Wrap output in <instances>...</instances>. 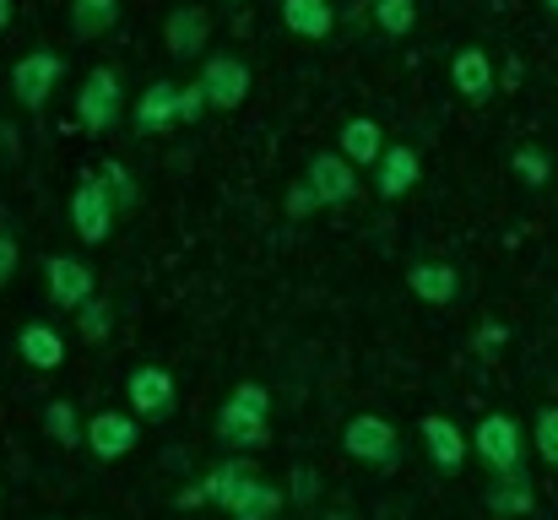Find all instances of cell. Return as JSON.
<instances>
[{"instance_id":"obj_1","label":"cell","mask_w":558,"mask_h":520,"mask_svg":"<svg viewBox=\"0 0 558 520\" xmlns=\"http://www.w3.org/2000/svg\"><path fill=\"white\" fill-rule=\"evenodd\" d=\"M125 120V76L114 65H93L76 87V125L87 136H109Z\"/></svg>"},{"instance_id":"obj_2","label":"cell","mask_w":558,"mask_h":520,"mask_svg":"<svg viewBox=\"0 0 558 520\" xmlns=\"http://www.w3.org/2000/svg\"><path fill=\"white\" fill-rule=\"evenodd\" d=\"M342 450H348L359 467L396 472V467H401V428H396L385 412H353V418L342 423Z\"/></svg>"},{"instance_id":"obj_3","label":"cell","mask_w":558,"mask_h":520,"mask_svg":"<svg viewBox=\"0 0 558 520\" xmlns=\"http://www.w3.org/2000/svg\"><path fill=\"white\" fill-rule=\"evenodd\" d=\"M60 82H65V55L54 49H27L11 60V104L22 114H44Z\"/></svg>"},{"instance_id":"obj_4","label":"cell","mask_w":558,"mask_h":520,"mask_svg":"<svg viewBox=\"0 0 558 520\" xmlns=\"http://www.w3.org/2000/svg\"><path fill=\"white\" fill-rule=\"evenodd\" d=\"M195 82H201V93H206V104H211L217 114H233V109H244V104H250L255 71H250V60H244V55H233V49H211V55H201Z\"/></svg>"},{"instance_id":"obj_5","label":"cell","mask_w":558,"mask_h":520,"mask_svg":"<svg viewBox=\"0 0 558 520\" xmlns=\"http://www.w3.org/2000/svg\"><path fill=\"white\" fill-rule=\"evenodd\" d=\"M472 456L499 477V472H521L526 467V428L515 412H483L472 428Z\"/></svg>"},{"instance_id":"obj_6","label":"cell","mask_w":558,"mask_h":520,"mask_svg":"<svg viewBox=\"0 0 558 520\" xmlns=\"http://www.w3.org/2000/svg\"><path fill=\"white\" fill-rule=\"evenodd\" d=\"M65 211H71V233L82 239V244H109L114 239V228H120V206H114V195H109V184L98 179V173H87V179H76V190H71V201H65Z\"/></svg>"},{"instance_id":"obj_7","label":"cell","mask_w":558,"mask_h":520,"mask_svg":"<svg viewBox=\"0 0 558 520\" xmlns=\"http://www.w3.org/2000/svg\"><path fill=\"white\" fill-rule=\"evenodd\" d=\"M125 407L142 418V423H169L180 412V379L174 368L163 363H136L125 374Z\"/></svg>"},{"instance_id":"obj_8","label":"cell","mask_w":558,"mask_h":520,"mask_svg":"<svg viewBox=\"0 0 558 520\" xmlns=\"http://www.w3.org/2000/svg\"><path fill=\"white\" fill-rule=\"evenodd\" d=\"M142 418L131 412V407H98L93 418H87V456L93 461H104V467H114V461H125L136 445H142Z\"/></svg>"},{"instance_id":"obj_9","label":"cell","mask_w":558,"mask_h":520,"mask_svg":"<svg viewBox=\"0 0 558 520\" xmlns=\"http://www.w3.org/2000/svg\"><path fill=\"white\" fill-rule=\"evenodd\" d=\"M44 293L54 310L76 315L93 293H98V271L82 255H44Z\"/></svg>"},{"instance_id":"obj_10","label":"cell","mask_w":558,"mask_h":520,"mask_svg":"<svg viewBox=\"0 0 558 520\" xmlns=\"http://www.w3.org/2000/svg\"><path fill=\"white\" fill-rule=\"evenodd\" d=\"M417 439H423V450H428V467L445 472V477H456V472L472 461V428H461V423L445 418V412H423Z\"/></svg>"},{"instance_id":"obj_11","label":"cell","mask_w":558,"mask_h":520,"mask_svg":"<svg viewBox=\"0 0 558 520\" xmlns=\"http://www.w3.org/2000/svg\"><path fill=\"white\" fill-rule=\"evenodd\" d=\"M211 439L222 450H239V456H260L271 445V418L266 412H250L239 401H222L217 418H211Z\"/></svg>"},{"instance_id":"obj_12","label":"cell","mask_w":558,"mask_h":520,"mask_svg":"<svg viewBox=\"0 0 558 520\" xmlns=\"http://www.w3.org/2000/svg\"><path fill=\"white\" fill-rule=\"evenodd\" d=\"M450 87H456L472 109H483V104L499 93V65H494V55H488L483 44H461V49L450 55Z\"/></svg>"},{"instance_id":"obj_13","label":"cell","mask_w":558,"mask_h":520,"mask_svg":"<svg viewBox=\"0 0 558 520\" xmlns=\"http://www.w3.org/2000/svg\"><path fill=\"white\" fill-rule=\"evenodd\" d=\"M461 288H466V277H461L450 261L417 255V261L407 266V293H412L417 304H428V310H450V304H461Z\"/></svg>"},{"instance_id":"obj_14","label":"cell","mask_w":558,"mask_h":520,"mask_svg":"<svg viewBox=\"0 0 558 520\" xmlns=\"http://www.w3.org/2000/svg\"><path fill=\"white\" fill-rule=\"evenodd\" d=\"M206 44H211V11L195 5V0H180L163 16V49H169V60H201Z\"/></svg>"},{"instance_id":"obj_15","label":"cell","mask_w":558,"mask_h":520,"mask_svg":"<svg viewBox=\"0 0 558 520\" xmlns=\"http://www.w3.org/2000/svg\"><path fill=\"white\" fill-rule=\"evenodd\" d=\"M180 125V82L174 76H158L142 87L136 109H131V131L136 136H169Z\"/></svg>"},{"instance_id":"obj_16","label":"cell","mask_w":558,"mask_h":520,"mask_svg":"<svg viewBox=\"0 0 558 520\" xmlns=\"http://www.w3.org/2000/svg\"><path fill=\"white\" fill-rule=\"evenodd\" d=\"M304 184L315 190L320 206H348V201L359 195V164H348L337 147H331V153H315V158L304 164Z\"/></svg>"},{"instance_id":"obj_17","label":"cell","mask_w":558,"mask_h":520,"mask_svg":"<svg viewBox=\"0 0 558 520\" xmlns=\"http://www.w3.org/2000/svg\"><path fill=\"white\" fill-rule=\"evenodd\" d=\"M369 173H374V195H379V201H401V195H412V190H417V179H423V158H417V147H412V142H390Z\"/></svg>"},{"instance_id":"obj_18","label":"cell","mask_w":558,"mask_h":520,"mask_svg":"<svg viewBox=\"0 0 558 520\" xmlns=\"http://www.w3.org/2000/svg\"><path fill=\"white\" fill-rule=\"evenodd\" d=\"M483 510L494 520H526L537 516V488H532V472H499L488 488H483Z\"/></svg>"},{"instance_id":"obj_19","label":"cell","mask_w":558,"mask_h":520,"mask_svg":"<svg viewBox=\"0 0 558 520\" xmlns=\"http://www.w3.org/2000/svg\"><path fill=\"white\" fill-rule=\"evenodd\" d=\"M11 347H16V358L27 363V368H38V374H54V368H65V337L49 326V321H22L16 326V337H11Z\"/></svg>"},{"instance_id":"obj_20","label":"cell","mask_w":558,"mask_h":520,"mask_svg":"<svg viewBox=\"0 0 558 520\" xmlns=\"http://www.w3.org/2000/svg\"><path fill=\"white\" fill-rule=\"evenodd\" d=\"M277 16L299 44H326L337 33V0H277Z\"/></svg>"},{"instance_id":"obj_21","label":"cell","mask_w":558,"mask_h":520,"mask_svg":"<svg viewBox=\"0 0 558 520\" xmlns=\"http://www.w3.org/2000/svg\"><path fill=\"white\" fill-rule=\"evenodd\" d=\"M255 472H260V467H255V456L228 450V456H222L217 467H206L195 483H201V494H206V505H211V510H228V505H233V494H239Z\"/></svg>"},{"instance_id":"obj_22","label":"cell","mask_w":558,"mask_h":520,"mask_svg":"<svg viewBox=\"0 0 558 520\" xmlns=\"http://www.w3.org/2000/svg\"><path fill=\"white\" fill-rule=\"evenodd\" d=\"M385 147H390V142H385L379 120H369V114H353V120H342V131H337V153H342L348 164H359V169H374Z\"/></svg>"},{"instance_id":"obj_23","label":"cell","mask_w":558,"mask_h":520,"mask_svg":"<svg viewBox=\"0 0 558 520\" xmlns=\"http://www.w3.org/2000/svg\"><path fill=\"white\" fill-rule=\"evenodd\" d=\"M282 510H288V494L255 472V477H250V483L233 494V505H228L222 516H228V520H277Z\"/></svg>"},{"instance_id":"obj_24","label":"cell","mask_w":558,"mask_h":520,"mask_svg":"<svg viewBox=\"0 0 558 520\" xmlns=\"http://www.w3.org/2000/svg\"><path fill=\"white\" fill-rule=\"evenodd\" d=\"M44 439L54 445V450H76V445H87V418L76 412V401H65V396H54L49 407H44Z\"/></svg>"},{"instance_id":"obj_25","label":"cell","mask_w":558,"mask_h":520,"mask_svg":"<svg viewBox=\"0 0 558 520\" xmlns=\"http://www.w3.org/2000/svg\"><path fill=\"white\" fill-rule=\"evenodd\" d=\"M120 0H65V16H71V33L76 38H109L114 27H120Z\"/></svg>"},{"instance_id":"obj_26","label":"cell","mask_w":558,"mask_h":520,"mask_svg":"<svg viewBox=\"0 0 558 520\" xmlns=\"http://www.w3.org/2000/svg\"><path fill=\"white\" fill-rule=\"evenodd\" d=\"M114 321H120V315H114V304H109L104 293H93V299L76 310V337H82L87 347H104L109 337H114Z\"/></svg>"},{"instance_id":"obj_27","label":"cell","mask_w":558,"mask_h":520,"mask_svg":"<svg viewBox=\"0 0 558 520\" xmlns=\"http://www.w3.org/2000/svg\"><path fill=\"white\" fill-rule=\"evenodd\" d=\"M510 173H515L526 190H548V184H554V153L537 147V142H526V147L510 153Z\"/></svg>"},{"instance_id":"obj_28","label":"cell","mask_w":558,"mask_h":520,"mask_svg":"<svg viewBox=\"0 0 558 520\" xmlns=\"http://www.w3.org/2000/svg\"><path fill=\"white\" fill-rule=\"evenodd\" d=\"M379 38H412L417 33V0H369Z\"/></svg>"},{"instance_id":"obj_29","label":"cell","mask_w":558,"mask_h":520,"mask_svg":"<svg viewBox=\"0 0 558 520\" xmlns=\"http://www.w3.org/2000/svg\"><path fill=\"white\" fill-rule=\"evenodd\" d=\"M98 179L109 184V195H114V206H120V217H131L136 206H142V179L125 169L120 158H109V164H98Z\"/></svg>"},{"instance_id":"obj_30","label":"cell","mask_w":558,"mask_h":520,"mask_svg":"<svg viewBox=\"0 0 558 520\" xmlns=\"http://www.w3.org/2000/svg\"><path fill=\"white\" fill-rule=\"evenodd\" d=\"M532 450L543 456V467H554L558 472V407H537V418H532Z\"/></svg>"},{"instance_id":"obj_31","label":"cell","mask_w":558,"mask_h":520,"mask_svg":"<svg viewBox=\"0 0 558 520\" xmlns=\"http://www.w3.org/2000/svg\"><path fill=\"white\" fill-rule=\"evenodd\" d=\"M288 488H293V505H299V510H315L320 494H326V488H320V472H310V467H293V472H288Z\"/></svg>"},{"instance_id":"obj_32","label":"cell","mask_w":558,"mask_h":520,"mask_svg":"<svg viewBox=\"0 0 558 520\" xmlns=\"http://www.w3.org/2000/svg\"><path fill=\"white\" fill-rule=\"evenodd\" d=\"M282 211H288L293 222H304V217H315V211H320V201H315V190L304 184V173L288 184V195H282Z\"/></svg>"},{"instance_id":"obj_33","label":"cell","mask_w":558,"mask_h":520,"mask_svg":"<svg viewBox=\"0 0 558 520\" xmlns=\"http://www.w3.org/2000/svg\"><path fill=\"white\" fill-rule=\"evenodd\" d=\"M228 401H239V407H250V412H266V418H271V385H260V379H239V385L228 390Z\"/></svg>"},{"instance_id":"obj_34","label":"cell","mask_w":558,"mask_h":520,"mask_svg":"<svg viewBox=\"0 0 558 520\" xmlns=\"http://www.w3.org/2000/svg\"><path fill=\"white\" fill-rule=\"evenodd\" d=\"M206 109H211V104H206V93H201V82H185V87H180V125H201V114H206Z\"/></svg>"},{"instance_id":"obj_35","label":"cell","mask_w":558,"mask_h":520,"mask_svg":"<svg viewBox=\"0 0 558 520\" xmlns=\"http://www.w3.org/2000/svg\"><path fill=\"white\" fill-rule=\"evenodd\" d=\"M505 342H510V326H505V321H483V326H477V337H472V347H477L483 358H488V352H499Z\"/></svg>"},{"instance_id":"obj_36","label":"cell","mask_w":558,"mask_h":520,"mask_svg":"<svg viewBox=\"0 0 558 520\" xmlns=\"http://www.w3.org/2000/svg\"><path fill=\"white\" fill-rule=\"evenodd\" d=\"M16 266H22V250H16V239H11V228H0V288L16 277Z\"/></svg>"},{"instance_id":"obj_37","label":"cell","mask_w":558,"mask_h":520,"mask_svg":"<svg viewBox=\"0 0 558 520\" xmlns=\"http://www.w3.org/2000/svg\"><path fill=\"white\" fill-rule=\"evenodd\" d=\"M0 153H5V158H16V153H22V142H16V131H11L5 120H0Z\"/></svg>"},{"instance_id":"obj_38","label":"cell","mask_w":558,"mask_h":520,"mask_svg":"<svg viewBox=\"0 0 558 520\" xmlns=\"http://www.w3.org/2000/svg\"><path fill=\"white\" fill-rule=\"evenodd\" d=\"M11 16H16V0H0V33L11 27Z\"/></svg>"},{"instance_id":"obj_39","label":"cell","mask_w":558,"mask_h":520,"mask_svg":"<svg viewBox=\"0 0 558 520\" xmlns=\"http://www.w3.org/2000/svg\"><path fill=\"white\" fill-rule=\"evenodd\" d=\"M543 11H548V16H558V0H543Z\"/></svg>"},{"instance_id":"obj_40","label":"cell","mask_w":558,"mask_h":520,"mask_svg":"<svg viewBox=\"0 0 558 520\" xmlns=\"http://www.w3.org/2000/svg\"><path fill=\"white\" fill-rule=\"evenodd\" d=\"M71 520H98V516H71Z\"/></svg>"},{"instance_id":"obj_41","label":"cell","mask_w":558,"mask_h":520,"mask_svg":"<svg viewBox=\"0 0 558 520\" xmlns=\"http://www.w3.org/2000/svg\"><path fill=\"white\" fill-rule=\"evenodd\" d=\"M44 520H65V516H44Z\"/></svg>"}]
</instances>
